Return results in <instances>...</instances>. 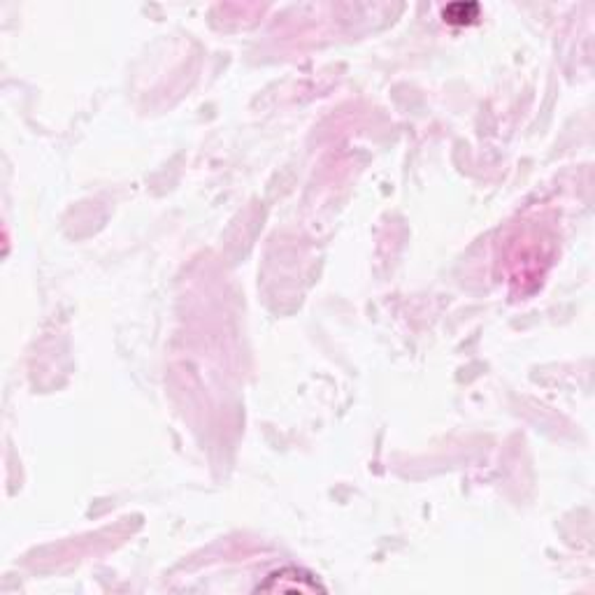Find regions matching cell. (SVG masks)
<instances>
[{"mask_svg": "<svg viewBox=\"0 0 595 595\" xmlns=\"http://www.w3.org/2000/svg\"><path fill=\"white\" fill-rule=\"evenodd\" d=\"M477 12H479V8H477L475 3H468V5L453 3L444 10V19L449 23H468L472 19H477Z\"/></svg>", "mask_w": 595, "mask_h": 595, "instance_id": "1", "label": "cell"}]
</instances>
